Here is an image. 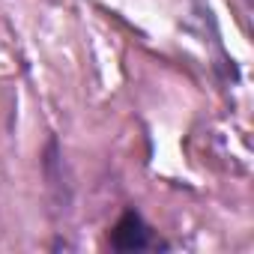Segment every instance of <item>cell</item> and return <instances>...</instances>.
Instances as JSON below:
<instances>
[{
    "mask_svg": "<svg viewBox=\"0 0 254 254\" xmlns=\"http://www.w3.org/2000/svg\"><path fill=\"white\" fill-rule=\"evenodd\" d=\"M108 242H111L114 251H156V248H168L153 233V227L144 221V215L138 209H132V206L117 218V224L111 227Z\"/></svg>",
    "mask_w": 254,
    "mask_h": 254,
    "instance_id": "obj_1",
    "label": "cell"
}]
</instances>
